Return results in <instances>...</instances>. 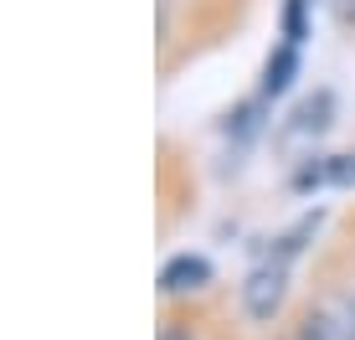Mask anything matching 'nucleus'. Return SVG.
<instances>
[{"label": "nucleus", "instance_id": "39448f33", "mask_svg": "<svg viewBox=\"0 0 355 340\" xmlns=\"http://www.w3.org/2000/svg\"><path fill=\"white\" fill-rule=\"evenodd\" d=\"M293 186L309 191V186H355V155H324V160L304 165L293 176Z\"/></svg>", "mask_w": 355, "mask_h": 340}, {"label": "nucleus", "instance_id": "20e7f679", "mask_svg": "<svg viewBox=\"0 0 355 340\" xmlns=\"http://www.w3.org/2000/svg\"><path fill=\"white\" fill-rule=\"evenodd\" d=\"M329 114H335V99L320 88L314 99H304L299 108L288 114V124H284V139H304V135H324L329 129Z\"/></svg>", "mask_w": 355, "mask_h": 340}, {"label": "nucleus", "instance_id": "1a4fd4ad", "mask_svg": "<svg viewBox=\"0 0 355 340\" xmlns=\"http://www.w3.org/2000/svg\"><path fill=\"white\" fill-rule=\"evenodd\" d=\"M293 340H299V335H293Z\"/></svg>", "mask_w": 355, "mask_h": 340}, {"label": "nucleus", "instance_id": "7ed1b4c3", "mask_svg": "<svg viewBox=\"0 0 355 340\" xmlns=\"http://www.w3.org/2000/svg\"><path fill=\"white\" fill-rule=\"evenodd\" d=\"M211 284V258L206 253H170L160 263V294H196V289Z\"/></svg>", "mask_w": 355, "mask_h": 340}, {"label": "nucleus", "instance_id": "0eeeda50", "mask_svg": "<svg viewBox=\"0 0 355 340\" xmlns=\"http://www.w3.org/2000/svg\"><path fill=\"white\" fill-rule=\"evenodd\" d=\"M309 36V0H288L284 6V46H304Z\"/></svg>", "mask_w": 355, "mask_h": 340}, {"label": "nucleus", "instance_id": "f257e3e1", "mask_svg": "<svg viewBox=\"0 0 355 340\" xmlns=\"http://www.w3.org/2000/svg\"><path fill=\"white\" fill-rule=\"evenodd\" d=\"M284 294H288V258L268 253V258H258L248 269V278H242V309H248V320L268 325L284 309Z\"/></svg>", "mask_w": 355, "mask_h": 340}, {"label": "nucleus", "instance_id": "423d86ee", "mask_svg": "<svg viewBox=\"0 0 355 340\" xmlns=\"http://www.w3.org/2000/svg\"><path fill=\"white\" fill-rule=\"evenodd\" d=\"M293 72H299V46L278 42V52L268 57V72H263V99H278V93L293 83Z\"/></svg>", "mask_w": 355, "mask_h": 340}, {"label": "nucleus", "instance_id": "6e6552de", "mask_svg": "<svg viewBox=\"0 0 355 340\" xmlns=\"http://www.w3.org/2000/svg\"><path fill=\"white\" fill-rule=\"evenodd\" d=\"M160 340H196L191 330H180V325H170V330H160Z\"/></svg>", "mask_w": 355, "mask_h": 340}, {"label": "nucleus", "instance_id": "f03ea898", "mask_svg": "<svg viewBox=\"0 0 355 340\" xmlns=\"http://www.w3.org/2000/svg\"><path fill=\"white\" fill-rule=\"evenodd\" d=\"M299 340H355V299H324L304 314Z\"/></svg>", "mask_w": 355, "mask_h": 340}]
</instances>
